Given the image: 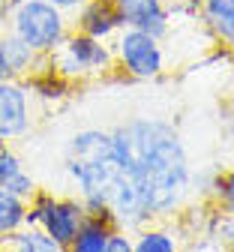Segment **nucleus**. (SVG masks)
Returning <instances> with one entry per match:
<instances>
[{
	"label": "nucleus",
	"mask_w": 234,
	"mask_h": 252,
	"mask_svg": "<svg viewBox=\"0 0 234 252\" xmlns=\"http://www.w3.org/2000/svg\"><path fill=\"white\" fill-rule=\"evenodd\" d=\"M111 150L120 171L138 180L153 216H165L183 204L192 189L186 147L171 123L165 120H129L111 132Z\"/></svg>",
	"instance_id": "obj_1"
},
{
	"label": "nucleus",
	"mask_w": 234,
	"mask_h": 252,
	"mask_svg": "<svg viewBox=\"0 0 234 252\" xmlns=\"http://www.w3.org/2000/svg\"><path fill=\"white\" fill-rule=\"evenodd\" d=\"M6 15L9 30L36 54H51L66 36V15L48 0H15Z\"/></svg>",
	"instance_id": "obj_2"
},
{
	"label": "nucleus",
	"mask_w": 234,
	"mask_h": 252,
	"mask_svg": "<svg viewBox=\"0 0 234 252\" xmlns=\"http://www.w3.org/2000/svg\"><path fill=\"white\" fill-rule=\"evenodd\" d=\"M51 57V72L66 78L75 75H90V72H102L111 66V51L102 45V39H93L87 33H66L60 45L48 54Z\"/></svg>",
	"instance_id": "obj_3"
},
{
	"label": "nucleus",
	"mask_w": 234,
	"mask_h": 252,
	"mask_svg": "<svg viewBox=\"0 0 234 252\" xmlns=\"http://www.w3.org/2000/svg\"><path fill=\"white\" fill-rule=\"evenodd\" d=\"M81 219H84L81 201L54 198V195H33V204L24 213V225H39L60 249H69Z\"/></svg>",
	"instance_id": "obj_4"
},
{
	"label": "nucleus",
	"mask_w": 234,
	"mask_h": 252,
	"mask_svg": "<svg viewBox=\"0 0 234 252\" xmlns=\"http://www.w3.org/2000/svg\"><path fill=\"white\" fill-rule=\"evenodd\" d=\"M117 60L126 75L132 78H159L165 69V54L159 48V39L144 33L138 27H120V36H117Z\"/></svg>",
	"instance_id": "obj_5"
},
{
	"label": "nucleus",
	"mask_w": 234,
	"mask_h": 252,
	"mask_svg": "<svg viewBox=\"0 0 234 252\" xmlns=\"http://www.w3.org/2000/svg\"><path fill=\"white\" fill-rule=\"evenodd\" d=\"M30 129V93L21 78H0V138L12 141Z\"/></svg>",
	"instance_id": "obj_6"
},
{
	"label": "nucleus",
	"mask_w": 234,
	"mask_h": 252,
	"mask_svg": "<svg viewBox=\"0 0 234 252\" xmlns=\"http://www.w3.org/2000/svg\"><path fill=\"white\" fill-rule=\"evenodd\" d=\"M111 6L123 27H138L156 39L168 33V9L162 0H111Z\"/></svg>",
	"instance_id": "obj_7"
},
{
	"label": "nucleus",
	"mask_w": 234,
	"mask_h": 252,
	"mask_svg": "<svg viewBox=\"0 0 234 252\" xmlns=\"http://www.w3.org/2000/svg\"><path fill=\"white\" fill-rule=\"evenodd\" d=\"M120 18L111 6V0H90V3H81L78 6V30L93 39H108L120 30Z\"/></svg>",
	"instance_id": "obj_8"
},
{
	"label": "nucleus",
	"mask_w": 234,
	"mask_h": 252,
	"mask_svg": "<svg viewBox=\"0 0 234 252\" xmlns=\"http://www.w3.org/2000/svg\"><path fill=\"white\" fill-rule=\"evenodd\" d=\"M69 159H81V162L114 159L111 132H102V129H81V132H75L72 141H69Z\"/></svg>",
	"instance_id": "obj_9"
},
{
	"label": "nucleus",
	"mask_w": 234,
	"mask_h": 252,
	"mask_svg": "<svg viewBox=\"0 0 234 252\" xmlns=\"http://www.w3.org/2000/svg\"><path fill=\"white\" fill-rule=\"evenodd\" d=\"M0 48H3V66L9 78H24L27 72L36 69V60L42 54H36L21 36H15L12 30H6V36L0 33Z\"/></svg>",
	"instance_id": "obj_10"
},
{
	"label": "nucleus",
	"mask_w": 234,
	"mask_h": 252,
	"mask_svg": "<svg viewBox=\"0 0 234 252\" xmlns=\"http://www.w3.org/2000/svg\"><path fill=\"white\" fill-rule=\"evenodd\" d=\"M111 231H114V222H111V219L84 213V219H81V225H78L75 240H72L69 249H75V252H105Z\"/></svg>",
	"instance_id": "obj_11"
},
{
	"label": "nucleus",
	"mask_w": 234,
	"mask_h": 252,
	"mask_svg": "<svg viewBox=\"0 0 234 252\" xmlns=\"http://www.w3.org/2000/svg\"><path fill=\"white\" fill-rule=\"evenodd\" d=\"M0 246H9L18 252H60V246L39 228V225H21L12 234L0 240Z\"/></svg>",
	"instance_id": "obj_12"
},
{
	"label": "nucleus",
	"mask_w": 234,
	"mask_h": 252,
	"mask_svg": "<svg viewBox=\"0 0 234 252\" xmlns=\"http://www.w3.org/2000/svg\"><path fill=\"white\" fill-rule=\"evenodd\" d=\"M201 9L213 33L234 48V0H201Z\"/></svg>",
	"instance_id": "obj_13"
},
{
	"label": "nucleus",
	"mask_w": 234,
	"mask_h": 252,
	"mask_svg": "<svg viewBox=\"0 0 234 252\" xmlns=\"http://www.w3.org/2000/svg\"><path fill=\"white\" fill-rule=\"evenodd\" d=\"M24 213H27V201L0 186V240L24 225Z\"/></svg>",
	"instance_id": "obj_14"
},
{
	"label": "nucleus",
	"mask_w": 234,
	"mask_h": 252,
	"mask_svg": "<svg viewBox=\"0 0 234 252\" xmlns=\"http://www.w3.org/2000/svg\"><path fill=\"white\" fill-rule=\"evenodd\" d=\"M132 249H138V252H174L177 249V240L168 234V231H141L138 240H132Z\"/></svg>",
	"instance_id": "obj_15"
},
{
	"label": "nucleus",
	"mask_w": 234,
	"mask_h": 252,
	"mask_svg": "<svg viewBox=\"0 0 234 252\" xmlns=\"http://www.w3.org/2000/svg\"><path fill=\"white\" fill-rule=\"evenodd\" d=\"M0 186L6 189V192H12V195H18V198H33L36 195V183H33V177L24 171V168H18L15 174H9L6 180H0Z\"/></svg>",
	"instance_id": "obj_16"
},
{
	"label": "nucleus",
	"mask_w": 234,
	"mask_h": 252,
	"mask_svg": "<svg viewBox=\"0 0 234 252\" xmlns=\"http://www.w3.org/2000/svg\"><path fill=\"white\" fill-rule=\"evenodd\" d=\"M216 198L222 201V210L234 216V171L231 174H222L219 189H216Z\"/></svg>",
	"instance_id": "obj_17"
},
{
	"label": "nucleus",
	"mask_w": 234,
	"mask_h": 252,
	"mask_svg": "<svg viewBox=\"0 0 234 252\" xmlns=\"http://www.w3.org/2000/svg\"><path fill=\"white\" fill-rule=\"evenodd\" d=\"M18 168H21V159H18V156L6 147V141H3V144H0V180H6Z\"/></svg>",
	"instance_id": "obj_18"
},
{
	"label": "nucleus",
	"mask_w": 234,
	"mask_h": 252,
	"mask_svg": "<svg viewBox=\"0 0 234 252\" xmlns=\"http://www.w3.org/2000/svg\"><path fill=\"white\" fill-rule=\"evenodd\" d=\"M105 252H132V240H129L126 234H120V231H111Z\"/></svg>",
	"instance_id": "obj_19"
},
{
	"label": "nucleus",
	"mask_w": 234,
	"mask_h": 252,
	"mask_svg": "<svg viewBox=\"0 0 234 252\" xmlns=\"http://www.w3.org/2000/svg\"><path fill=\"white\" fill-rule=\"evenodd\" d=\"M48 3H54L57 9H63V12H69V9H78L84 0H48Z\"/></svg>",
	"instance_id": "obj_20"
},
{
	"label": "nucleus",
	"mask_w": 234,
	"mask_h": 252,
	"mask_svg": "<svg viewBox=\"0 0 234 252\" xmlns=\"http://www.w3.org/2000/svg\"><path fill=\"white\" fill-rule=\"evenodd\" d=\"M0 78H6V66H3V48H0Z\"/></svg>",
	"instance_id": "obj_21"
},
{
	"label": "nucleus",
	"mask_w": 234,
	"mask_h": 252,
	"mask_svg": "<svg viewBox=\"0 0 234 252\" xmlns=\"http://www.w3.org/2000/svg\"><path fill=\"white\" fill-rule=\"evenodd\" d=\"M0 15H3V0H0Z\"/></svg>",
	"instance_id": "obj_22"
},
{
	"label": "nucleus",
	"mask_w": 234,
	"mask_h": 252,
	"mask_svg": "<svg viewBox=\"0 0 234 252\" xmlns=\"http://www.w3.org/2000/svg\"><path fill=\"white\" fill-rule=\"evenodd\" d=\"M0 249H3V246H0Z\"/></svg>",
	"instance_id": "obj_23"
}]
</instances>
